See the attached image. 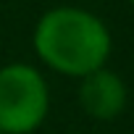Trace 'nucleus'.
<instances>
[{
  "instance_id": "nucleus-3",
  "label": "nucleus",
  "mask_w": 134,
  "mask_h": 134,
  "mask_svg": "<svg viewBox=\"0 0 134 134\" xmlns=\"http://www.w3.org/2000/svg\"><path fill=\"white\" fill-rule=\"evenodd\" d=\"M76 103L84 110V116H90L92 121L100 124L118 121L129 105V84L118 71L105 66V69H97L90 76L79 79Z\"/></svg>"
},
{
  "instance_id": "nucleus-1",
  "label": "nucleus",
  "mask_w": 134,
  "mask_h": 134,
  "mask_svg": "<svg viewBox=\"0 0 134 134\" xmlns=\"http://www.w3.org/2000/svg\"><path fill=\"white\" fill-rule=\"evenodd\" d=\"M32 50L47 71L79 82L108 66L113 55V34L103 16L90 8L53 5L32 29Z\"/></svg>"
},
{
  "instance_id": "nucleus-4",
  "label": "nucleus",
  "mask_w": 134,
  "mask_h": 134,
  "mask_svg": "<svg viewBox=\"0 0 134 134\" xmlns=\"http://www.w3.org/2000/svg\"><path fill=\"white\" fill-rule=\"evenodd\" d=\"M126 3H129V5H131V8H134V0H126Z\"/></svg>"
},
{
  "instance_id": "nucleus-2",
  "label": "nucleus",
  "mask_w": 134,
  "mask_h": 134,
  "mask_svg": "<svg viewBox=\"0 0 134 134\" xmlns=\"http://www.w3.org/2000/svg\"><path fill=\"white\" fill-rule=\"evenodd\" d=\"M50 84L40 66H0V134H34L50 116Z\"/></svg>"
}]
</instances>
